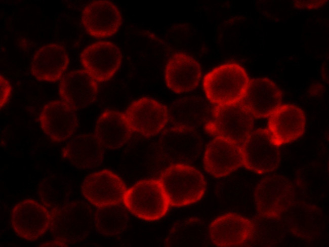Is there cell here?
<instances>
[{
  "label": "cell",
  "instance_id": "6da1fadb",
  "mask_svg": "<svg viewBox=\"0 0 329 247\" xmlns=\"http://www.w3.org/2000/svg\"><path fill=\"white\" fill-rule=\"evenodd\" d=\"M250 80L240 65L226 63L214 68L204 75L202 87L206 97L212 104L228 105L243 100Z\"/></svg>",
  "mask_w": 329,
  "mask_h": 247
},
{
  "label": "cell",
  "instance_id": "7a4b0ae2",
  "mask_svg": "<svg viewBox=\"0 0 329 247\" xmlns=\"http://www.w3.org/2000/svg\"><path fill=\"white\" fill-rule=\"evenodd\" d=\"M158 179L172 207H184L196 202L202 198L207 189L203 174L196 168L182 162L168 167Z\"/></svg>",
  "mask_w": 329,
  "mask_h": 247
},
{
  "label": "cell",
  "instance_id": "3957f363",
  "mask_svg": "<svg viewBox=\"0 0 329 247\" xmlns=\"http://www.w3.org/2000/svg\"><path fill=\"white\" fill-rule=\"evenodd\" d=\"M123 203L136 217L146 221H155L167 213L170 204L159 179L140 180L126 191Z\"/></svg>",
  "mask_w": 329,
  "mask_h": 247
},
{
  "label": "cell",
  "instance_id": "277c9868",
  "mask_svg": "<svg viewBox=\"0 0 329 247\" xmlns=\"http://www.w3.org/2000/svg\"><path fill=\"white\" fill-rule=\"evenodd\" d=\"M254 119L243 102L215 106L205 130L215 137L226 138L241 145L253 131Z\"/></svg>",
  "mask_w": 329,
  "mask_h": 247
},
{
  "label": "cell",
  "instance_id": "5b68a950",
  "mask_svg": "<svg viewBox=\"0 0 329 247\" xmlns=\"http://www.w3.org/2000/svg\"><path fill=\"white\" fill-rule=\"evenodd\" d=\"M294 198L292 183L284 176L277 174L263 179L255 190L256 210L267 219L279 218L292 205Z\"/></svg>",
  "mask_w": 329,
  "mask_h": 247
},
{
  "label": "cell",
  "instance_id": "8992f818",
  "mask_svg": "<svg viewBox=\"0 0 329 247\" xmlns=\"http://www.w3.org/2000/svg\"><path fill=\"white\" fill-rule=\"evenodd\" d=\"M279 147L267 129L253 130L241 145L243 166L258 174L273 172L280 160Z\"/></svg>",
  "mask_w": 329,
  "mask_h": 247
},
{
  "label": "cell",
  "instance_id": "52a82bcc",
  "mask_svg": "<svg viewBox=\"0 0 329 247\" xmlns=\"http://www.w3.org/2000/svg\"><path fill=\"white\" fill-rule=\"evenodd\" d=\"M127 190L122 179L108 169L89 174L81 186L84 197L98 209L121 204Z\"/></svg>",
  "mask_w": 329,
  "mask_h": 247
},
{
  "label": "cell",
  "instance_id": "ba28073f",
  "mask_svg": "<svg viewBox=\"0 0 329 247\" xmlns=\"http://www.w3.org/2000/svg\"><path fill=\"white\" fill-rule=\"evenodd\" d=\"M124 115L132 132L144 137L157 135L169 122L168 108L156 99L148 97L132 102Z\"/></svg>",
  "mask_w": 329,
  "mask_h": 247
},
{
  "label": "cell",
  "instance_id": "9c48e42d",
  "mask_svg": "<svg viewBox=\"0 0 329 247\" xmlns=\"http://www.w3.org/2000/svg\"><path fill=\"white\" fill-rule=\"evenodd\" d=\"M80 59L83 70L97 83H103L110 80L117 71L122 55L115 44L101 40L85 48Z\"/></svg>",
  "mask_w": 329,
  "mask_h": 247
},
{
  "label": "cell",
  "instance_id": "30bf717a",
  "mask_svg": "<svg viewBox=\"0 0 329 247\" xmlns=\"http://www.w3.org/2000/svg\"><path fill=\"white\" fill-rule=\"evenodd\" d=\"M50 223V212L35 200L24 199L12 209V227L16 234L23 239L37 240L47 231Z\"/></svg>",
  "mask_w": 329,
  "mask_h": 247
},
{
  "label": "cell",
  "instance_id": "8fae6325",
  "mask_svg": "<svg viewBox=\"0 0 329 247\" xmlns=\"http://www.w3.org/2000/svg\"><path fill=\"white\" fill-rule=\"evenodd\" d=\"M205 171L222 178L243 166L241 145L229 139L215 137L207 145L203 155Z\"/></svg>",
  "mask_w": 329,
  "mask_h": 247
},
{
  "label": "cell",
  "instance_id": "7c38bea8",
  "mask_svg": "<svg viewBox=\"0 0 329 247\" xmlns=\"http://www.w3.org/2000/svg\"><path fill=\"white\" fill-rule=\"evenodd\" d=\"M254 229V224L249 219L229 212L219 216L211 222L209 236L211 242L217 246H238L250 239Z\"/></svg>",
  "mask_w": 329,
  "mask_h": 247
},
{
  "label": "cell",
  "instance_id": "4fadbf2b",
  "mask_svg": "<svg viewBox=\"0 0 329 247\" xmlns=\"http://www.w3.org/2000/svg\"><path fill=\"white\" fill-rule=\"evenodd\" d=\"M81 22L91 36L103 38L115 34L122 24L121 13L112 2L94 1L83 10Z\"/></svg>",
  "mask_w": 329,
  "mask_h": 247
},
{
  "label": "cell",
  "instance_id": "5bb4252c",
  "mask_svg": "<svg viewBox=\"0 0 329 247\" xmlns=\"http://www.w3.org/2000/svg\"><path fill=\"white\" fill-rule=\"evenodd\" d=\"M268 117L267 129L278 146L297 140L305 131V114L296 105H280Z\"/></svg>",
  "mask_w": 329,
  "mask_h": 247
},
{
  "label": "cell",
  "instance_id": "9a60e30c",
  "mask_svg": "<svg viewBox=\"0 0 329 247\" xmlns=\"http://www.w3.org/2000/svg\"><path fill=\"white\" fill-rule=\"evenodd\" d=\"M202 70L193 57L183 52H176L168 59L164 69L167 88L176 94L190 92L199 85Z\"/></svg>",
  "mask_w": 329,
  "mask_h": 247
},
{
  "label": "cell",
  "instance_id": "2e32d148",
  "mask_svg": "<svg viewBox=\"0 0 329 247\" xmlns=\"http://www.w3.org/2000/svg\"><path fill=\"white\" fill-rule=\"evenodd\" d=\"M75 111L63 101L49 102L43 107L39 116L43 131L54 142H62L69 139L78 127Z\"/></svg>",
  "mask_w": 329,
  "mask_h": 247
},
{
  "label": "cell",
  "instance_id": "e0dca14e",
  "mask_svg": "<svg viewBox=\"0 0 329 247\" xmlns=\"http://www.w3.org/2000/svg\"><path fill=\"white\" fill-rule=\"evenodd\" d=\"M98 93L97 82L84 70L67 73L59 85V94L62 101L75 111L91 105Z\"/></svg>",
  "mask_w": 329,
  "mask_h": 247
},
{
  "label": "cell",
  "instance_id": "ac0fdd59",
  "mask_svg": "<svg viewBox=\"0 0 329 247\" xmlns=\"http://www.w3.org/2000/svg\"><path fill=\"white\" fill-rule=\"evenodd\" d=\"M282 94L277 85L267 77L250 80L242 101L256 118L268 117L281 105Z\"/></svg>",
  "mask_w": 329,
  "mask_h": 247
},
{
  "label": "cell",
  "instance_id": "d6986e66",
  "mask_svg": "<svg viewBox=\"0 0 329 247\" xmlns=\"http://www.w3.org/2000/svg\"><path fill=\"white\" fill-rule=\"evenodd\" d=\"M62 157L78 169H92L100 166L104 157V148L94 134L77 135L62 148Z\"/></svg>",
  "mask_w": 329,
  "mask_h": 247
},
{
  "label": "cell",
  "instance_id": "ffe728a7",
  "mask_svg": "<svg viewBox=\"0 0 329 247\" xmlns=\"http://www.w3.org/2000/svg\"><path fill=\"white\" fill-rule=\"evenodd\" d=\"M69 62L67 52L63 46L48 44L35 53L31 63V71L38 81L55 82L61 78Z\"/></svg>",
  "mask_w": 329,
  "mask_h": 247
},
{
  "label": "cell",
  "instance_id": "44dd1931",
  "mask_svg": "<svg viewBox=\"0 0 329 247\" xmlns=\"http://www.w3.org/2000/svg\"><path fill=\"white\" fill-rule=\"evenodd\" d=\"M132 132L124 113L107 109L98 117L94 134L104 148L114 150L124 146Z\"/></svg>",
  "mask_w": 329,
  "mask_h": 247
},
{
  "label": "cell",
  "instance_id": "7402d4cb",
  "mask_svg": "<svg viewBox=\"0 0 329 247\" xmlns=\"http://www.w3.org/2000/svg\"><path fill=\"white\" fill-rule=\"evenodd\" d=\"M168 112L171 128L179 130L195 131L205 124L209 118L205 101L195 96L186 97L175 101L169 107Z\"/></svg>",
  "mask_w": 329,
  "mask_h": 247
},
{
  "label": "cell",
  "instance_id": "603a6c76",
  "mask_svg": "<svg viewBox=\"0 0 329 247\" xmlns=\"http://www.w3.org/2000/svg\"><path fill=\"white\" fill-rule=\"evenodd\" d=\"M205 224L198 219L186 218L177 222L165 241L167 246H203L207 240Z\"/></svg>",
  "mask_w": 329,
  "mask_h": 247
},
{
  "label": "cell",
  "instance_id": "cb8c5ba5",
  "mask_svg": "<svg viewBox=\"0 0 329 247\" xmlns=\"http://www.w3.org/2000/svg\"><path fill=\"white\" fill-rule=\"evenodd\" d=\"M127 210L120 204L98 209L94 217L97 231L106 236L121 233L126 229L129 221Z\"/></svg>",
  "mask_w": 329,
  "mask_h": 247
},
{
  "label": "cell",
  "instance_id": "d4e9b609",
  "mask_svg": "<svg viewBox=\"0 0 329 247\" xmlns=\"http://www.w3.org/2000/svg\"><path fill=\"white\" fill-rule=\"evenodd\" d=\"M1 84V108L4 107L9 101L12 87L10 82L2 75L0 77Z\"/></svg>",
  "mask_w": 329,
  "mask_h": 247
},
{
  "label": "cell",
  "instance_id": "484cf974",
  "mask_svg": "<svg viewBox=\"0 0 329 247\" xmlns=\"http://www.w3.org/2000/svg\"><path fill=\"white\" fill-rule=\"evenodd\" d=\"M326 1H297L294 3L295 7L299 9H312L323 6Z\"/></svg>",
  "mask_w": 329,
  "mask_h": 247
}]
</instances>
